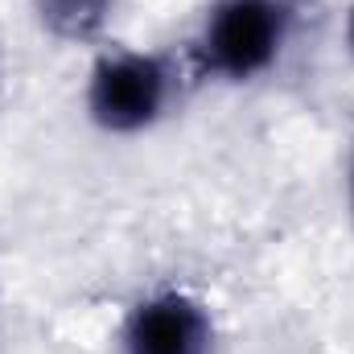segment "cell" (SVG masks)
<instances>
[{
	"mask_svg": "<svg viewBox=\"0 0 354 354\" xmlns=\"http://www.w3.org/2000/svg\"><path fill=\"white\" fill-rule=\"evenodd\" d=\"M292 25V0H210L194 37V62L206 79L256 83L280 62Z\"/></svg>",
	"mask_w": 354,
	"mask_h": 354,
	"instance_id": "6da1fadb",
	"label": "cell"
},
{
	"mask_svg": "<svg viewBox=\"0 0 354 354\" xmlns=\"http://www.w3.org/2000/svg\"><path fill=\"white\" fill-rule=\"evenodd\" d=\"M177 95L174 62L149 50H103L87 71L83 107L107 136H140L169 115Z\"/></svg>",
	"mask_w": 354,
	"mask_h": 354,
	"instance_id": "7a4b0ae2",
	"label": "cell"
},
{
	"mask_svg": "<svg viewBox=\"0 0 354 354\" xmlns=\"http://www.w3.org/2000/svg\"><path fill=\"white\" fill-rule=\"evenodd\" d=\"M218 334L210 309L181 288L140 297L120 330V354H214Z\"/></svg>",
	"mask_w": 354,
	"mask_h": 354,
	"instance_id": "3957f363",
	"label": "cell"
},
{
	"mask_svg": "<svg viewBox=\"0 0 354 354\" xmlns=\"http://www.w3.org/2000/svg\"><path fill=\"white\" fill-rule=\"evenodd\" d=\"M111 8H115V0H33L37 25L66 46H83V41L103 37Z\"/></svg>",
	"mask_w": 354,
	"mask_h": 354,
	"instance_id": "277c9868",
	"label": "cell"
},
{
	"mask_svg": "<svg viewBox=\"0 0 354 354\" xmlns=\"http://www.w3.org/2000/svg\"><path fill=\"white\" fill-rule=\"evenodd\" d=\"M342 41H346V50L354 54V0H351V8H346V21H342Z\"/></svg>",
	"mask_w": 354,
	"mask_h": 354,
	"instance_id": "5b68a950",
	"label": "cell"
},
{
	"mask_svg": "<svg viewBox=\"0 0 354 354\" xmlns=\"http://www.w3.org/2000/svg\"><path fill=\"white\" fill-rule=\"evenodd\" d=\"M346 194H351V214H354V157H351V174H346Z\"/></svg>",
	"mask_w": 354,
	"mask_h": 354,
	"instance_id": "8992f818",
	"label": "cell"
}]
</instances>
